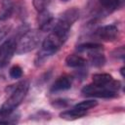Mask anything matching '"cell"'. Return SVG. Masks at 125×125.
<instances>
[{"mask_svg":"<svg viewBox=\"0 0 125 125\" xmlns=\"http://www.w3.org/2000/svg\"><path fill=\"white\" fill-rule=\"evenodd\" d=\"M10 29H11L10 25H2V26H0V41L4 37H6V35L10 31Z\"/></svg>","mask_w":125,"mask_h":125,"instance_id":"21","label":"cell"},{"mask_svg":"<svg viewBox=\"0 0 125 125\" xmlns=\"http://www.w3.org/2000/svg\"><path fill=\"white\" fill-rule=\"evenodd\" d=\"M92 81L96 85H103V86H108V85H114L118 83L119 81L114 80L113 77L109 73L102 72V73H95L92 76Z\"/></svg>","mask_w":125,"mask_h":125,"instance_id":"10","label":"cell"},{"mask_svg":"<svg viewBox=\"0 0 125 125\" xmlns=\"http://www.w3.org/2000/svg\"><path fill=\"white\" fill-rule=\"evenodd\" d=\"M98 105V102H96L95 100H85V101H82L78 104H76L74 106L77 107V108H80V109H83L85 111H88L89 109L91 108H94L95 106Z\"/></svg>","mask_w":125,"mask_h":125,"instance_id":"16","label":"cell"},{"mask_svg":"<svg viewBox=\"0 0 125 125\" xmlns=\"http://www.w3.org/2000/svg\"><path fill=\"white\" fill-rule=\"evenodd\" d=\"M86 113H87V111L73 106L70 109L63 110L62 112H61L60 113V117L62 119L67 120V121H72V120H76V119H79V118L85 116Z\"/></svg>","mask_w":125,"mask_h":125,"instance_id":"11","label":"cell"},{"mask_svg":"<svg viewBox=\"0 0 125 125\" xmlns=\"http://www.w3.org/2000/svg\"><path fill=\"white\" fill-rule=\"evenodd\" d=\"M79 9L72 7L65 10L57 20H55L52 29L42 40L41 47L35 56V66L42 65L50 57L54 56L62 47L69 36L72 25L79 19Z\"/></svg>","mask_w":125,"mask_h":125,"instance_id":"1","label":"cell"},{"mask_svg":"<svg viewBox=\"0 0 125 125\" xmlns=\"http://www.w3.org/2000/svg\"><path fill=\"white\" fill-rule=\"evenodd\" d=\"M72 86V78L63 75L60 76L52 85L51 87V92H62V91H66L69 90Z\"/></svg>","mask_w":125,"mask_h":125,"instance_id":"9","label":"cell"},{"mask_svg":"<svg viewBox=\"0 0 125 125\" xmlns=\"http://www.w3.org/2000/svg\"><path fill=\"white\" fill-rule=\"evenodd\" d=\"M100 4L104 13L110 14L122 6L123 0H100Z\"/></svg>","mask_w":125,"mask_h":125,"instance_id":"12","label":"cell"},{"mask_svg":"<svg viewBox=\"0 0 125 125\" xmlns=\"http://www.w3.org/2000/svg\"><path fill=\"white\" fill-rule=\"evenodd\" d=\"M104 46L99 43H94V42H87V43H82L76 47V51L78 53H93L97 51H103Z\"/></svg>","mask_w":125,"mask_h":125,"instance_id":"13","label":"cell"},{"mask_svg":"<svg viewBox=\"0 0 125 125\" xmlns=\"http://www.w3.org/2000/svg\"><path fill=\"white\" fill-rule=\"evenodd\" d=\"M55 18L53 17L52 13L48 11V9L39 12L37 16V23H38V29H40L43 32L50 31L54 25Z\"/></svg>","mask_w":125,"mask_h":125,"instance_id":"7","label":"cell"},{"mask_svg":"<svg viewBox=\"0 0 125 125\" xmlns=\"http://www.w3.org/2000/svg\"><path fill=\"white\" fill-rule=\"evenodd\" d=\"M17 39L9 38L0 45V69L4 68L16 54Z\"/></svg>","mask_w":125,"mask_h":125,"instance_id":"5","label":"cell"},{"mask_svg":"<svg viewBox=\"0 0 125 125\" xmlns=\"http://www.w3.org/2000/svg\"><path fill=\"white\" fill-rule=\"evenodd\" d=\"M88 57H89V61L91 62V64L93 66L101 67L105 62V58L103 54V51H97V52L90 53V54H88Z\"/></svg>","mask_w":125,"mask_h":125,"instance_id":"14","label":"cell"},{"mask_svg":"<svg viewBox=\"0 0 125 125\" xmlns=\"http://www.w3.org/2000/svg\"><path fill=\"white\" fill-rule=\"evenodd\" d=\"M13 1L12 0H2L1 1V12H0V21L7 20L13 13Z\"/></svg>","mask_w":125,"mask_h":125,"instance_id":"15","label":"cell"},{"mask_svg":"<svg viewBox=\"0 0 125 125\" xmlns=\"http://www.w3.org/2000/svg\"><path fill=\"white\" fill-rule=\"evenodd\" d=\"M120 74H121V76H123V67L120 68Z\"/></svg>","mask_w":125,"mask_h":125,"instance_id":"23","label":"cell"},{"mask_svg":"<svg viewBox=\"0 0 125 125\" xmlns=\"http://www.w3.org/2000/svg\"><path fill=\"white\" fill-rule=\"evenodd\" d=\"M88 63V61L78 55V54H69L66 58H65V64L68 66V67H71V68H84Z\"/></svg>","mask_w":125,"mask_h":125,"instance_id":"8","label":"cell"},{"mask_svg":"<svg viewBox=\"0 0 125 125\" xmlns=\"http://www.w3.org/2000/svg\"><path fill=\"white\" fill-rule=\"evenodd\" d=\"M30 117H31L32 120H41V119H43V120H48V119H50L51 114H50L48 111L39 110V111H37L36 113H34L33 115H31Z\"/></svg>","mask_w":125,"mask_h":125,"instance_id":"19","label":"cell"},{"mask_svg":"<svg viewBox=\"0 0 125 125\" xmlns=\"http://www.w3.org/2000/svg\"><path fill=\"white\" fill-rule=\"evenodd\" d=\"M119 34H120L119 28L115 24L102 25L94 31V35L98 39L106 41V42H112L116 40L119 37Z\"/></svg>","mask_w":125,"mask_h":125,"instance_id":"6","label":"cell"},{"mask_svg":"<svg viewBox=\"0 0 125 125\" xmlns=\"http://www.w3.org/2000/svg\"><path fill=\"white\" fill-rule=\"evenodd\" d=\"M12 92L10 97L4 102V104L0 107V114L5 116L13 113V111L23 102L24 98L29 89V84L27 81H22L17 86H12Z\"/></svg>","mask_w":125,"mask_h":125,"instance_id":"2","label":"cell"},{"mask_svg":"<svg viewBox=\"0 0 125 125\" xmlns=\"http://www.w3.org/2000/svg\"><path fill=\"white\" fill-rule=\"evenodd\" d=\"M42 33L43 31H41L40 29L27 30L26 32H24L17 41L16 54L23 55L37 48L42 41Z\"/></svg>","mask_w":125,"mask_h":125,"instance_id":"4","label":"cell"},{"mask_svg":"<svg viewBox=\"0 0 125 125\" xmlns=\"http://www.w3.org/2000/svg\"><path fill=\"white\" fill-rule=\"evenodd\" d=\"M121 87V83L118 82L114 85L103 86L96 85L94 83L84 86L81 90V93L87 97L93 98H102V99H112L118 96V91Z\"/></svg>","mask_w":125,"mask_h":125,"instance_id":"3","label":"cell"},{"mask_svg":"<svg viewBox=\"0 0 125 125\" xmlns=\"http://www.w3.org/2000/svg\"><path fill=\"white\" fill-rule=\"evenodd\" d=\"M61 1H62V2H63V3H66V2H68L69 0H61Z\"/></svg>","mask_w":125,"mask_h":125,"instance_id":"24","label":"cell"},{"mask_svg":"<svg viewBox=\"0 0 125 125\" xmlns=\"http://www.w3.org/2000/svg\"><path fill=\"white\" fill-rule=\"evenodd\" d=\"M51 104H52L54 107H57V108H64V107H66V106L68 105V101L60 99V100L54 101Z\"/></svg>","mask_w":125,"mask_h":125,"instance_id":"20","label":"cell"},{"mask_svg":"<svg viewBox=\"0 0 125 125\" xmlns=\"http://www.w3.org/2000/svg\"><path fill=\"white\" fill-rule=\"evenodd\" d=\"M22 73H23L22 72V68L20 65H18V64L13 65L10 68V70H9V75L13 79H19V78H21L22 76Z\"/></svg>","mask_w":125,"mask_h":125,"instance_id":"18","label":"cell"},{"mask_svg":"<svg viewBox=\"0 0 125 125\" xmlns=\"http://www.w3.org/2000/svg\"><path fill=\"white\" fill-rule=\"evenodd\" d=\"M112 55H113V57H115V58H117V59L123 60V58H124V48H123V47H120V48H118V49H115V50L113 51Z\"/></svg>","mask_w":125,"mask_h":125,"instance_id":"22","label":"cell"},{"mask_svg":"<svg viewBox=\"0 0 125 125\" xmlns=\"http://www.w3.org/2000/svg\"><path fill=\"white\" fill-rule=\"evenodd\" d=\"M52 0H32V4L34 9L39 13L46 9H48Z\"/></svg>","mask_w":125,"mask_h":125,"instance_id":"17","label":"cell"}]
</instances>
